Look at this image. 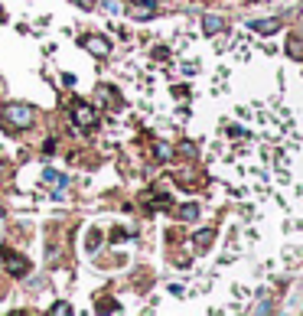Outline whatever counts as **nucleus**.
<instances>
[{
    "instance_id": "f257e3e1",
    "label": "nucleus",
    "mask_w": 303,
    "mask_h": 316,
    "mask_svg": "<svg viewBox=\"0 0 303 316\" xmlns=\"http://www.w3.org/2000/svg\"><path fill=\"white\" fill-rule=\"evenodd\" d=\"M33 118H36L33 104H20V101H13V104H7V108H4V127H10V130H23V127H30V124H33Z\"/></svg>"
},
{
    "instance_id": "f03ea898",
    "label": "nucleus",
    "mask_w": 303,
    "mask_h": 316,
    "mask_svg": "<svg viewBox=\"0 0 303 316\" xmlns=\"http://www.w3.org/2000/svg\"><path fill=\"white\" fill-rule=\"evenodd\" d=\"M72 118H75V124H82V127H92L95 124V111L88 108V104H82V101L72 108Z\"/></svg>"
},
{
    "instance_id": "7ed1b4c3",
    "label": "nucleus",
    "mask_w": 303,
    "mask_h": 316,
    "mask_svg": "<svg viewBox=\"0 0 303 316\" xmlns=\"http://www.w3.org/2000/svg\"><path fill=\"white\" fill-rule=\"evenodd\" d=\"M85 49L95 52V56H108V52H111V42H104L101 36H85Z\"/></svg>"
},
{
    "instance_id": "20e7f679",
    "label": "nucleus",
    "mask_w": 303,
    "mask_h": 316,
    "mask_svg": "<svg viewBox=\"0 0 303 316\" xmlns=\"http://www.w3.org/2000/svg\"><path fill=\"white\" fill-rule=\"evenodd\" d=\"M4 261L13 267V274H16V277H23V274H26V267H30V264H26V258H20V254H13V251H7V248H4Z\"/></svg>"
},
{
    "instance_id": "39448f33",
    "label": "nucleus",
    "mask_w": 303,
    "mask_h": 316,
    "mask_svg": "<svg viewBox=\"0 0 303 316\" xmlns=\"http://www.w3.org/2000/svg\"><path fill=\"white\" fill-rule=\"evenodd\" d=\"M222 26H225V23H222V16H206V33H219L222 30Z\"/></svg>"
},
{
    "instance_id": "423d86ee",
    "label": "nucleus",
    "mask_w": 303,
    "mask_h": 316,
    "mask_svg": "<svg viewBox=\"0 0 303 316\" xmlns=\"http://www.w3.org/2000/svg\"><path fill=\"white\" fill-rule=\"evenodd\" d=\"M137 16H140V20H147V16H154V4H140V7H137Z\"/></svg>"
},
{
    "instance_id": "0eeeda50",
    "label": "nucleus",
    "mask_w": 303,
    "mask_h": 316,
    "mask_svg": "<svg viewBox=\"0 0 303 316\" xmlns=\"http://www.w3.org/2000/svg\"><path fill=\"white\" fill-rule=\"evenodd\" d=\"M212 238H215V232H209V228H206V232H199V235H196V244H209Z\"/></svg>"
},
{
    "instance_id": "6e6552de",
    "label": "nucleus",
    "mask_w": 303,
    "mask_h": 316,
    "mask_svg": "<svg viewBox=\"0 0 303 316\" xmlns=\"http://www.w3.org/2000/svg\"><path fill=\"white\" fill-rule=\"evenodd\" d=\"M254 30H267V33H274V30H277V20H267V23H254Z\"/></svg>"
},
{
    "instance_id": "1a4fd4ad",
    "label": "nucleus",
    "mask_w": 303,
    "mask_h": 316,
    "mask_svg": "<svg viewBox=\"0 0 303 316\" xmlns=\"http://www.w3.org/2000/svg\"><path fill=\"white\" fill-rule=\"evenodd\" d=\"M121 10V0H108V13H118Z\"/></svg>"
},
{
    "instance_id": "9d476101",
    "label": "nucleus",
    "mask_w": 303,
    "mask_h": 316,
    "mask_svg": "<svg viewBox=\"0 0 303 316\" xmlns=\"http://www.w3.org/2000/svg\"><path fill=\"white\" fill-rule=\"evenodd\" d=\"M75 4H82V7H88V4H92V0H75Z\"/></svg>"
}]
</instances>
